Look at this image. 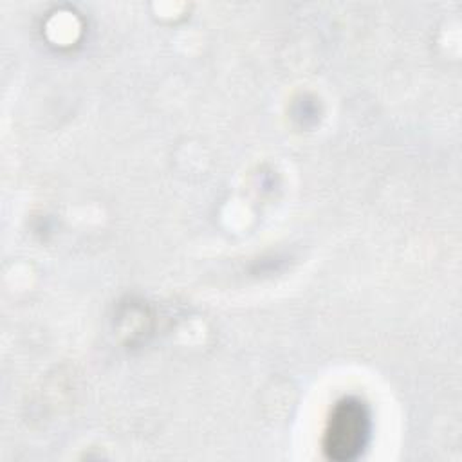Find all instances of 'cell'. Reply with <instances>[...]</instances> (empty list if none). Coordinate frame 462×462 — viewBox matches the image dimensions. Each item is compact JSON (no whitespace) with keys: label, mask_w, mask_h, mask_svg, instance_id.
I'll list each match as a JSON object with an SVG mask.
<instances>
[{"label":"cell","mask_w":462,"mask_h":462,"mask_svg":"<svg viewBox=\"0 0 462 462\" xmlns=\"http://www.w3.org/2000/svg\"><path fill=\"white\" fill-rule=\"evenodd\" d=\"M370 439V413L354 397L339 401L327 422L323 451L328 458L345 462L359 457Z\"/></svg>","instance_id":"obj_1"}]
</instances>
